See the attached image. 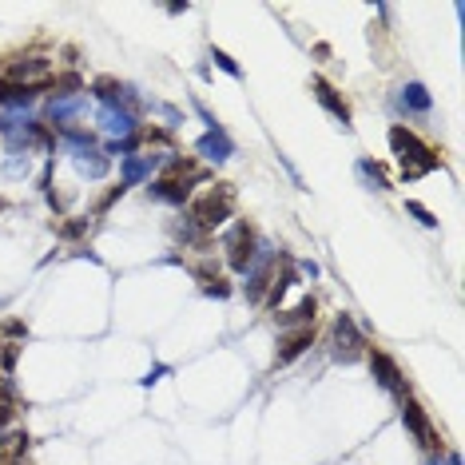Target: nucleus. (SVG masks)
I'll return each instance as SVG.
<instances>
[{"mask_svg": "<svg viewBox=\"0 0 465 465\" xmlns=\"http://www.w3.org/2000/svg\"><path fill=\"white\" fill-rule=\"evenodd\" d=\"M390 147H394V155L402 159V175H405V179H418V175L442 167V159L434 155V147H430V143H422L414 132H410V128H402V123H394V128H390Z\"/></svg>", "mask_w": 465, "mask_h": 465, "instance_id": "nucleus-1", "label": "nucleus"}, {"mask_svg": "<svg viewBox=\"0 0 465 465\" xmlns=\"http://www.w3.org/2000/svg\"><path fill=\"white\" fill-rule=\"evenodd\" d=\"M231 211H235V191L227 183H219V187H211V191L191 207V227L215 231V227H223V223L231 219Z\"/></svg>", "mask_w": 465, "mask_h": 465, "instance_id": "nucleus-2", "label": "nucleus"}, {"mask_svg": "<svg viewBox=\"0 0 465 465\" xmlns=\"http://www.w3.org/2000/svg\"><path fill=\"white\" fill-rule=\"evenodd\" d=\"M330 338H334V358H338V362H358V358L366 354V338H362L358 323H354V318H350L346 310L334 318Z\"/></svg>", "mask_w": 465, "mask_h": 465, "instance_id": "nucleus-3", "label": "nucleus"}, {"mask_svg": "<svg viewBox=\"0 0 465 465\" xmlns=\"http://www.w3.org/2000/svg\"><path fill=\"white\" fill-rule=\"evenodd\" d=\"M402 422H405V430L418 437V445L422 449H430V454H442V437H437V430L430 425V418H425V410L414 402V398H402Z\"/></svg>", "mask_w": 465, "mask_h": 465, "instance_id": "nucleus-4", "label": "nucleus"}, {"mask_svg": "<svg viewBox=\"0 0 465 465\" xmlns=\"http://www.w3.org/2000/svg\"><path fill=\"white\" fill-rule=\"evenodd\" d=\"M254 247H259V239H254L251 223H235V227H231V235H227V263H231V271H239V274H243L247 267H251Z\"/></svg>", "mask_w": 465, "mask_h": 465, "instance_id": "nucleus-5", "label": "nucleus"}, {"mask_svg": "<svg viewBox=\"0 0 465 465\" xmlns=\"http://www.w3.org/2000/svg\"><path fill=\"white\" fill-rule=\"evenodd\" d=\"M370 370H374L378 386H382L386 394H394L398 402H402V398H405V378H402V370H398L394 358L382 354V350H374V354H370Z\"/></svg>", "mask_w": 465, "mask_h": 465, "instance_id": "nucleus-6", "label": "nucleus"}, {"mask_svg": "<svg viewBox=\"0 0 465 465\" xmlns=\"http://www.w3.org/2000/svg\"><path fill=\"white\" fill-rule=\"evenodd\" d=\"M91 96L103 103V108H123V111H135V96H132V88L128 84H120V80H96L91 84Z\"/></svg>", "mask_w": 465, "mask_h": 465, "instance_id": "nucleus-7", "label": "nucleus"}, {"mask_svg": "<svg viewBox=\"0 0 465 465\" xmlns=\"http://www.w3.org/2000/svg\"><path fill=\"white\" fill-rule=\"evenodd\" d=\"M195 152H199L203 159H211V163H227L235 155V143H231V135L223 132V128H215V132H207V135L195 140Z\"/></svg>", "mask_w": 465, "mask_h": 465, "instance_id": "nucleus-8", "label": "nucleus"}, {"mask_svg": "<svg viewBox=\"0 0 465 465\" xmlns=\"http://www.w3.org/2000/svg\"><path fill=\"white\" fill-rule=\"evenodd\" d=\"M314 342V330L310 326H298V330L283 334V342H279V354H274V366H286L294 362L298 354H306V346Z\"/></svg>", "mask_w": 465, "mask_h": 465, "instance_id": "nucleus-9", "label": "nucleus"}, {"mask_svg": "<svg viewBox=\"0 0 465 465\" xmlns=\"http://www.w3.org/2000/svg\"><path fill=\"white\" fill-rule=\"evenodd\" d=\"M48 72H52V64L44 60V56H24V60H16L9 68V80L28 88V80H48Z\"/></svg>", "mask_w": 465, "mask_h": 465, "instance_id": "nucleus-10", "label": "nucleus"}, {"mask_svg": "<svg viewBox=\"0 0 465 465\" xmlns=\"http://www.w3.org/2000/svg\"><path fill=\"white\" fill-rule=\"evenodd\" d=\"M310 88H314V96H318V103H323V108L330 111L334 120L342 123V132H350V108H346V100H342V96H338V91H334L326 80H314Z\"/></svg>", "mask_w": 465, "mask_h": 465, "instance_id": "nucleus-11", "label": "nucleus"}, {"mask_svg": "<svg viewBox=\"0 0 465 465\" xmlns=\"http://www.w3.org/2000/svg\"><path fill=\"white\" fill-rule=\"evenodd\" d=\"M159 167V155H128L120 163V175H123V187H135V183L152 179V172Z\"/></svg>", "mask_w": 465, "mask_h": 465, "instance_id": "nucleus-12", "label": "nucleus"}, {"mask_svg": "<svg viewBox=\"0 0 465 465\" xmlns=\"http://www.w3.org/2000/svg\"><path fill=\"white\" fill-rule=\"evenodd\" d=\"M100 128L111 135H135V128H140V120H135V111H123V108H100Z\"/></svg>", "mask_w": 465, "mask_h": 465, "instance_id": "nucleus-13", "label": "nucleus"}, {"mask_svg": "<svg viewBox=\"0 0 465 465\" xmlns=\"http://www.w3.org/2000/svg\"><path fill=\"white\" fill-rule=\"evenodd\" d=\"M147 195L159 199V203H175V207H183L187 195H191V179H155L152 187H147Z\"/></svg>", "mask_w": 465, "mask_h": 465, "instance_id": "nucleus-14", "label": "nucleus"}, {"mask_svg": "<svg viewBox=\"0 0 465 465\" xmlns=\"http://www.w3.org/2000/svg\"><path fill=\"white\" fill-rule=\"evenodd\" d=\"M195 279H199L203 294H211V298H227V294H231V283H227V279L219 274V267H211V263L195 267Z\"/></svg>", "mask_w": 465, "mask_h": 465, "instance_id": "nucleus-15", "label": "nucleus"}, {"mask_svg": "<svg viewBox=\"0 0 465 465\" xmlns=\"http://www.w3.org/2000/svg\"><path fill=\"white\" fill-rule=\"evenodd\" d=\"M398 103H402L405 111H414V116H425L434 100H430V91H425V84H418V80H414V84H405V88L398 91Z\"/></svg>", "mask_w": 465, "mask_h": 465, "instance_id": "nucleus-16", "label": "nucleus"}, {"mask_svg": "<svg viewBox=\"0 0 465 465\" xmlns=\"http://www.w3.org/2000/svg\"><path fill=\"white\" fill-rule=\"evenodd\" d=\"M314 310H318V303L303 298L294 310H279V326H306V323H314Z\"/></svg>", "mask_w": 465, "mask_h": 465, "instance_id": "nucleus-17", "label": "nucleus"}, {"mask_svg": "<svg viewBox=\"0 0 465 465\" xmlns=\"http://www.w3.org/2000/svg\"><path fill=\"white\" fill-rule=\"evenodd\" d=\"M80 108H84V96H56V100L48 103V116L64 128V123H68V116H76Z\"/></svg>", "mask_w": 465, "mask_h": 465, "instance_id": "nucleus-18", "label": "nucleus"}, {"mask_svg": "<svg viewBox=\"0 0 465 465\" xmlns=\"http://www.w3.org/2000/svg\"><path fill=\"white\" fill-rule=\"evenodd\" d=\"M60 140L68 143V147H76L80 155L96 147V135H91V132H84V128H72V123H64V128H60Z\"/></svg>", "mask_w": 465, "mask_h": 465, "instance_id": "nucleus-19", "label": "nucleus"}, {"mask_svg": "<svg viewBox=\"0 0 465 465\" xmlns=\"http://www.w3.org/2000/svg\"><path fill=\"white\" fill-rule=\"evenodd\" d=\"M24 449H28V437L24 434H12L0 442V465H16V457H24Z\"/></svg>", "mask_w": 465, "mask_h": 465, "instance_id": "nucleus-20", "label": "nucleus"}, {"mask_svg": "<svg viewBox=\"0 0 465 465\" xmlns=\"http://www.w3.org/2000/svg\"><path fill=\"white\" fill-rule=\"evenodd\" d=\"M358 175H362V179L370 183V191H390V183H386V172L378 167V163L358 159Z\"/></svg>", "mask_w": 465, "mask_h": 465, "instance_id": "nucleus-21", "label": "nucleus"}, {"mask_svg": "<svg viewBox=\"0 0 465 465\" xmlns=\"http://www.w3.org/2000/svg\"><path fill=\"white\" fill-rule=\"evenodd\" d=\"M91 159H76V172L80 175H88V179H100V175H108V155H96V152H88Z\"/></svg>", "mask_w": 465, "mask_h": 465, "instance_id": "nucleus-22", "label": "nucleus"}, {"mask_svg": "<svg viewBox=\"0 0 465 465\" xmlns=\"http://www.w3.org/2000/svg\"><path fill=\"white\" fill-rule=\"evenodd\" d=\"M211 60L219 64V68L227 72V76H235V80L243 76V72H239V64H235V60H231V56H227V52H223V48H211Z\"/></svg>", "mask_w": 465, "mask_h": 465, "instance_id": "nucleus-23", "label": "nucleus"}, {"mask_svg": "<svg viewBox=\"0 0 465 465\" xmlns=\"http://www.w3.org/2000/svg\"><path fill=\"white\" fill-rule=\"evenodd\" d=\"M405 211L414 215V219L422 223V227H437V219H434V215H430V211H425L422 203H414V199H410V203H405Z\"/></svg>", "mask_w": 465, "mask_h": 465, "instance_id": "nucleus-24", "label": "nucleus"}, {"mask_svg": "<svg viewBox=\"0 0 465 465\" xmlns=\"http://www.w3.org/2000/svg\"><path fill=\"white\" fill-rule=\"evenodd\" d=\"M152 111H159L163 120L172 123V128H175V123H183V111H179V108H172V103H155V100H152Z\"/></svg>", "mask_w": 465, "mask_h": 465, "instance_id": "nucleus-25", "label": "nucleus"}, {"mask_svg": "<svg viewBox=\"0 0 465 465\" xmlns=\"http://www.w3.org/2000/svg\"><path fill=\"white\" fill-rule=\"evenodd\" d=\"M4 175H12V179H16V175H28V155H12V159L4 163Z\"/></svg>", "mask_w": 465, "mask_h": 465, "instance_id": "nucleus-26", "label": "nucleus"}, {"mask_svg": "<svg viewBox=\"0 0 465 465\" xmlns=\"http://www.w3.org/2000/svg\"><path fill=\"white\" fill-rule=\"evenodd\" d=\"M135 143H140V140H135V135H128V140H116V143H108V152H111V155H123V159H128V155L135 152Z\"/></svg>", "mask_w": 465, "mask_h": 465, "instance_id": "nucleus-27", "label": "nucleus"}, {"mask_svg": "<svg viewBox=\"0 0 465 465\" xmlns=\"http://www.w3.org/2000/svg\"><path fill=\"white\" fill-rule=\"evenodd\" d=\"M16 354H21V346H16V342H4V350H0V366H4V370H12V366H16Z\"/></svg>", "mask_w": 465, "mask_h": 465, "instance_id": "nucleus-28", "label": "nucleus"}, {"mask_svg": "<svg viewBox=\"0 0 465 465\" xmlns=\"http://www.w3.org/2000/svg\"><path fill=\"white\" fill-rule=\"evenodd\" d=\"M294 271L306 274V279H318V263H310V259H298V263H294Z\"/></svg>", "mask_w": 465, "mask_h": 465, "instance_id": "nucleus-29", "label": "nucleus"}, {"mask_svg": "<svg viewBox=\"0 0 465 465\" xmlns=\"http://www.w3.org/2000/svg\"><path fill=\"white\" fill-rule=\"evenodd\" d=\"M84 231H88V219H80V223H68V227H64V239H76V235H84Z\"/></svg>", "mask_w": 465, "mask_h": 465, "instance_id": "nucleus-30", "label": "nucleus"}, {"mask_svg": "<svg viewBox=\"0 0 465 465\" xmlns=\"http://www.w3.org/2000/svg\"><path fill=\"white\" fill-rule=\"evenodd\" d=\"M123 191H128L123 183H120V187H111V191H108V195H103V199H100V211H108V207H111V203H116V199H120Z\"/></svg>", "mask_w": 465, "mask_h": 465, "instance_id": "nucleus-31", "label": "nucleus"}, {"mask_svg": "<svg viewBox=\"0 0 465 465\" xmlns=\"http://www.w3.org/2000/svg\"><path fill=\"white\" fill-rule=\"evenodd\" d=\"M195 111H199V116H203V123H207V132H215V128H219V120H215V116H211V111H207V108H203L199 100H195Z\"/></svg>", "mask_w": 465, "mask_h": 465, "instance_id": "nucleus-32", "label": "nucleus"}, {"mask_svg": "<svg viewBox=\"0 0 465 465\" xmlns=\"http://www.w3.org/2000/svg\"><path fill=\"white\" fill-rule=\"evenodd\" d=\"M4 334H9V338H24V334H28V326H24V323H16V318H12V323L4 326Z\"/></svg>", "mask_w": 465, "mask_h": 465, "instance_id": "nucleus-33", "label": "nucleus"}, {"mask_svg": "<svg viewBox=\"0 0 465 465\" xmlns=\"http://www.w3.org/2000/svg\"><path fill=\"white\" fill-rule=\"evenodd\" d=\"M163 374H167V366H155V370H147V378H140V382H143V386H155Z\"/></svg>", "mask_w": 465, "mask_h": 465, "instance_id": "nucleus-34", "label": "nucleus"}, {"mask_svg": "<svg viewBox=\"0 0 465 465\" xmlns=\"http://www.w3.org/2000/svg\"><path fill=\"white\" fill-rule=\"evenodd\" d=\"M12 418H16V405H9V402H0V425H9Z\"/></svg>", "mask_w": 465, "mask_h": 465, "instance_id": "nucleus-35", "label": "nucleus"}, {"mask_svg": "<svg viewBox=\"0 0 465 465\" xmlns=\"http://www.w3.org/2000/svg\"><path fill=\"white\" fill-rule=\"evenodd\" d=\"M0 350H4V342H0Z\"/></svg>", "mask_w": 465, "mask_h": 465, "instance_id": "nucleus-36", "label": "nucleus"}]
</instances>
